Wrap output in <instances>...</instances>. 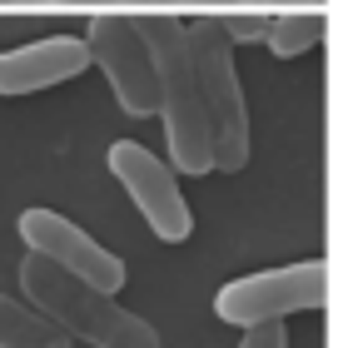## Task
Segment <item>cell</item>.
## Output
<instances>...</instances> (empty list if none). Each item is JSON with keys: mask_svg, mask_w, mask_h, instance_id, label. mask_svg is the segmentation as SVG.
<instances>
[{"mask_svg": "<svg viewBox=\"0 0 363 348\" xmlns=\"http://www.w3.org/2000/svg\"><path fill=\"white\" fill-rule=\"evenodd\" d=\"M135 26L150 45V65H155V115L164 120L169 169L174 174H214V140H209L204 100H199V85H194L184 21L140 16Z\"/></svg>", "mask_w": 363, "mask_h": 348, "instance_id": "obj_1", "label": "cell"}, {"mask_svg": "<svg viewBox=\"0 0 363 348\" xmlns=\"http://www.w3.org/2000/svg\"><path fill=\"white\" fill-rule=\"evenodd\" d=\"M328 298V264L323 259H298L284 269H259L244 279H229L214 293V313L234 328H259V323H284L294 313H313Z\"/></svg>", "mask_w": 363, "mask_h": 348, "instance_id": "obj_4", "label": "cell"}, {"mask_svg": "<svg viewBox=\"0 0 363 348\" xmlns=\"http://www.w3.org/2000/svg\"><path fill=\"white\" fill-rule=\"evenodd\" d=\"M239 348H289V328H284V323L244 328V343H239Z\"/></svg>", "mask_w": 363, "mask_h": 348, "instance_id": "obj_12", "label": "cell"}, {"mask_svg": "<svg viewBox=\"0 0 363 348\" xmlns=\"http://www.w3.org/2000/svg\"><path fill=\"white\" fill-rule=\"evenodd\" d=\"M0 348H75V343L26 298L0 293Z\"/></svg>", "mask_w": 363, "mask_h": 348, "instance_id": "obj_10", "label": "cell"}, {"mask_svg": "<svg viewBox=\"0 0 363 348\" xmlns=\"http://www.w3.org/2000/svg\"><path fill=\"white\" fill-rule=\"evenodd\" d=\"M16 229H21V239H26V249H30L35 259L55 264L60 274L90 284V288H100V293H120L125 279H130V269H125L120 254H110L100 239H90L75 219H65V214H55V209H26Z\"/></svg>", "mask_w": 363, "mask_h": 348, "instance_id": "obj_6", "label": "cell"}, {"mask_svg": "<svg viewBox=\"0 0 363 348\" xmlns=\"http://www.w3.org/2000/svg\"><path fill=\"white\" fill-rule=\"evenodd\" d=\"M214 21H219V30H224L229 45H259L264 30H269L264 11H239V16H214Z\"/></svg>", "mask_w": 363, "mask_h": 348, "instance_id": "obj_11", "label": "cell"}, {"mask_svg": "<svg viewBox=\"0 0 363 348\" xmlns=\"http://www.w3.org/2000/svg\"><path fill=\"white\" fill-rule=\"evenodd\" d=\"M204 6H209V0H204Z\"/></svg>", "mask_w": 363, "mask_h": 348, "instance_id": "obj_13", "label": "cell"}, {"mask_svg": "<svg viewBox=\"0 0 363 348\" xmlns=\"http://www.w3.org/2000/svg\"><path fill=\"white\" fill-rule=\"evenodd\" d=\"M323 35H328V16L308 6V11H279V16H269V30H264L259 45H269L274 60H298L313 45H323Z\"/></svg>", "mask_w": 363, "mask_h": 348, "instance_id": "obj_9", "label": "cell"}, {"mask_svg": "<svg viewBox=\"0 0 363 348\" xmlns=\"http://www.w3.org/2000/svg\"><path fill=\"white\" fill-rule=\"evenodd\" d=\"M80 40L90 50V65L105 70L120 110L130 120H150L155 115V65H150V45H145L135 16H90Z\"/></svg>", "mask_w": 363, "mask_h": 348, "instance_id": "obj_7", "label": "cell"}, {"mask_svg": "<svg viewBox=\"0 0 363 348\" xmlns=\"http://www.w3.org/2000/svg\"><path fill=\"white\" fill-rule=\"evenodd\" d=\"M21 293L35 313H45L70 343L85 338L90 348H164L155 323L130 313L115 293H100L70 274H60L55 264L26 254L21 259Z\"/></svg>", "mask_w": 363, "mask_h": 348, "instance_id": "obj_2", "label": "cell"}, {"mask_svg": "<svg viewBox=\"0 0 363 348\" xmlns=\"http://www.w3.org/2000/svg\"><path fill=\"white\" fill-rule=\"evenodd\" d=\"M105 164H110V174L120 179V189L130 194V204L145 214V224H150L155 239L184 244V239L194 234L189 199H184L174 169H169L155 150H145L140 140H115V145L105 150Z\"/></svg>", "mask_w": 363, "mask_h": 348, "instance_id": "obj_5", "label": "cell"}, {"mask_svg": "<svg viewBox=\"0 0 363 348\" xmlns=\"http://www.w3.org/2000/svg\"><path fill=\"white\" fill-rule=\"evenodd\" d=\"M184 40H189L199 100H204L209 140H214V169L239 174L249 164V105H244V85L234 70V45L224 40L214 16L184 21Z\"/></svg>", "mask_w": 363, "mask_h": 348, "instance_id": "obj_3", "label": "cell"}, {"mask_svg": "<svg viewBox=\"0 0 363 348\" xmlns=\"http://www.w3.org/2000/svg\"><path fill=\"white\" fill-rule=\"evenodd\" d=\"M85 70H90V50H85L80 35H45V40H30L21 50L0 55V95L21 100V95L65 85Z\"/></svg>", "mask_w": 363, "mask_h": 348, "instance_id": "obj_8", "label": "cell"}]
</instances>
